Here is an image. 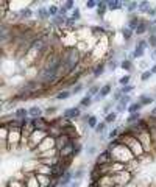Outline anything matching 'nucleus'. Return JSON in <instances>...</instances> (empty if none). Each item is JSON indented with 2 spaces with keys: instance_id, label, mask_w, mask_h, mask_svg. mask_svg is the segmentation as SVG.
Returning <instances> with one entry per match:
<instances>
[{
  "instance_id": "nucleus-1",
  "label": "nucleus",
  "mask_w": 156,
  "mask_h": 187,
  "mask_svg": "<svg viewBox=\"0 0 156 187\" xmlns=\"http://www.w3.org/2000/svg\"><path fill=\"white\" fill-rule=\"evenodd\" d=\"M80 62H81V53L78 52L76 47H66L61 52V70L64 80L72 77L75 72L80 70Z\"/></svg>"
},
{
  "instance_id": "nucleus-2",
  "label": "nucleus",
  "mask_w": 156,
  "mask_h": 187,
  "mask_svg": "<svg viewBox=\"0 0 156 187\" xmlns=\"http://www.w3.org/2000/svg\"><path fill=\"white\" fill-rule=\"evenodd\" d=\"M148 47H150V45H148V41H147V39H139V41L136 42V45H134V50L128 55V59H130V61H134V59L142 58V56L145 55V50H147Z\"/></svg>"
},
{
  "instance_id": "nucleus-3",
  "label": "nucleus",
  "mask_w": 156,
  "mask_h": 187,
  "mask_svg": "<svg viewBox=\"0 0 156 187\" xmlns=\"http://www.w3.org/2000/svg\"><path fill=\"white\" fill-rule=\"evenodd\" d=\"M83 109L80 108V106H72V108H66V109H63V119H66V120H69V122H75V120H80L81 119V116H83V112H81Z\"/></svg>"
},
{
  "instance_id": "nucleus-4",
  "label": "nucleus",
  "mask_w": 156,
  "mask_h": 187,
  "mask_svg": "<svg viewBox=\"0 0 156 187\" xmlns=\"http://www.w3.org/2000/svg\"><path fill=\"white\" fill-rule=\"evenodd\" d=\"M89 70L92 72V78L95 80V78L102 77V75L108 70V69H106V62H103V61H102V62H97V64H95L94 67H91Z\"/></svg>"
},
{
  "instance_id": "nucleus-5",
  "label": "nucleus",
  "mask_w": 156,
  "mask_h": 187,
  "mask_svg": "<svg viewBox=\"0 0 156 187\" xmlns=\"http://www.w3.org/2000/svg\"><path fill=\"white\" fill-rule=\"evenodd\" d=\"M141 20H142V17H139L137 14H128V23H127V27H128L130 30L136 31V28L139 27Z\"/></svg>"
},
{
  "instance_id": "nucleus-6",
  "label": "nucleus",
  "mask_w": 156,
  "mask_h": 187,
  "mask_svg": "<svg viewBox=\"0 0 156 187\" xmlns=\"http://www.w3.org/2000/svg\"><path fill=\"white\" fill-rule=\"evenodd\" d=\"M34 16L37 17V20H41V22H46L47 19H52V17H50V14H49L47 6H39V8L36 10Z\"/></svg>"
},
{
  "instance_id": "nucleus-7",
  "label": "nucleus",
  "mask_w": 156,
  "mask_h": 187,
  "mask_svg": "<svg viewBox=\"0 0 156 187\" xmlns=\"http://www.w3.org/2000/svg\"><path fill=\"white\" fill-rule=\"evenodd\" d=\"M33 16H34V13H33V10H31L30 6H25V8L19 10V20H20V22L30 20V19H33Z\"/></svg>"
},
{
  "instance_id": "nucleus-8",
  "label": "nucleus",
  "mask_w": 156,
  "mask_h": 187,
  "mask_svg": "<svg viewBox=\"0 0 156 187\" xmlns=\"http://www.w3.org/2000/svg\"><path fill=\"white\" fill-rule=\"evenodd\" d=\"M148 28H150V19H142V20H141V23H139V27L136 28L134 34L142 36V34L148 33Z\"/></svg>"
},
{
  "instance_id": "nucleus-9",
  "label": "nucleus",
  "mask_w": 156,
  "mask_h": 187,
  "mask_svg": "<svg viewBox=\"0 0 156 187\" xmlns=\"http://www.w3.org/2000/svg\"><path fill=\"white\" fill-rule=\"evenodd\" d=\"M106 11H109V10H108V2H106V0H98V5H97V16H98L102 20L105 19Z\"/></svg>"
},
{
  "instance_id": "nucleus-10",
  "label": "nucleus",
  "mask_w": 156,
  "mask_h": 187,
  "mask_svg": "<svg viewBox=\"0 0 156 187\" xmlns=\"http://www.w3.org/2000/svg\"><path fill=\"white\" fill-rule=\"evenodd\" d=\"M42 114H44V109H42L41 106H31V108H28V116H30L31 119L42 117Z\"/></svg>"
},
{
  "instance_id": "nucleus-11",
  "label": "nucleus",
  "mask_w": 156,
  "mask_h": 187,
  "mask_svg": "<svg viewBox=\"0 0 156 187\" xmlns=\"http://www.w3.org/2000/svg\"><path fill=\"white\" fill-rule=\"evenodd\" d=\"M94 131H95V134L100 136V137H105V134L108 136V133H109V131H108V123H106L105 120H102V122L97 125V128H95Z\"/></svg>"
},
{
  "instance_id": "nucleus-12",
  "label": "nucleus",
  "mask_w": 156,
  "mask_h": 187,
  "mask_svg": "<svg viewBox=\"0 0 156 187\" xmlns=\"http://www.w3.org/2000/svg\"><path fill=\"white\" fill-rule=\"evenodd\" d=\"M124 5H125V10H127V13L128 14H134L136 11H139V2H128V0H125L124 2Z\"/></svg>"
},
{
  "instance_id": "nucleus-13",
  "label": "nucleus",
  "mask_w": 156,
  "mask_h": 187,
  "mask_svg": "<svg viewBox=\"0 0 156 187\" xmlns=\"http://www.w3.org/2000/svg\"><path fill=\"white\" fill-rule=\"evenodd\" d=\"M66 23H67V17H63V16H59V14L55 16V17H52V25L56 27V28H64Z\"/></svg>"
},
{
  "instance_id": "nucleus-14",
  "label": "nucleus",
  "mask_w": 156,
  "mask_h": 187,
  "mask_svg": "<svg viewBox=\"0 0 156 187\" xmlns=\"http://www.w3.org/2000/svg\"><path fill=\"white\" fill-rule=\"evenodd\" d=\"M125 5H124V2H120V0H108V10L109 11H119Z\"/></svg>"
},
{
  "instance_id": "nucleus-15",
  "label": "nucleus",
  "mask_w": 156,
  "mask_h": 187,
  "mask_svg": "<svg viewBox=\"0 0 156 187\" xmlns=\"http://www.w3.org/2000/svg\"><path fill=\"white\" fill-rule=\"evenodd\" d=\"M142 108H144V104L141 103V101H133L130 106H128V109H127V112L128 114H134V112H141L142 111Z\"/></svg>"
},
{
  "instance_id": "nucleus-16",
  "label": "nucleus",
  "mask_w": 156,
  "mask_h": 187,
  "mask_svg": "<svg viewBox=\"0 0 156 187\" xmlns=\"http://www.w3.org/2000/svg\"><path fill=\"white\" fill-rule=\"evenodd\" d=\"M137 101H141L144 106H148V104H151L154 101V97H151L150 94H141L137 97Z\"/></svg>"
},
{
  "instance_id": "nucleus-17",
  "label": "nucleus",
  "mask_w": 156,
  "mask_h": 187,
  "mask_svg": "<svg viewBox=\"0 0 156 187\" xmlns=\"http://www.w3.org/2000/svg\"><path fill=\"white\" fill-rule=\"evenodd\" d=\"M141 119H142V114H141V112H134V114H128V117H127L125 123H127V126H130V125H133V123L139 122Z\"/></svg>"
},
{
  "instance_id": "nucleus-18",
  "label": "nucleus",
  "mask_w": 156,
  "mask_h": 187,
  "mask_svg": "<svg viewBox=\"0 0 156 187\" xmlns=\"http://www.w3.org/2000/svg\"><path fill=\"white\" fill-rule=\"evenodd\" d=\"M111 91H112V84H111V83H106V84H103V86H102V89H100L98 95H100V97L105 100V98H106V97L111 94Z\"/></svg>"
},
{
  "instance_id": "nucleus-19",
  "label": "nucleus",
  "mask_w": 156,
  "mask_h": 187,
  "mask_svg": "<svg viewBox=\"0 0 156 187\" xmlns=\"http://www.w3.org/2000/svg\"><path fill=\"white\" fill-rule=\"evenodd\" d=\"M27 117H30V116H28V109H25V108H17V109L14 111V119L22 120V119H27Z\"/></svg>"
},
{
  "instance_id": "nucleus-20",
  "label": "nucleus",
  "mask_w": 156,
  "mask_h": 187,
  "mask_svg": "<svg viewBox=\"0 0 156 187\" xmlns=\"http://www.w3.org/2000/svg\"><path fill=\"white\" fill-rule=\"evenodd\" d=\"M151 8H153V6H151V3L148 2V0H142V2H139V11H141L142 14H148Z\"/></svg>"
},
{
  "instance_id": "nucleus-21",
  "label": "nucleus",
  "mask_w": 156,
  "mask_h": 187,
  "mask_svg": "<svg viewBox=\"0 0 156 187\" xmlns=\"http://www.w3.org/2000/svg\"><path fill=\"white\" fill-rule=\"evenodd\" d=\"M120 69H124L125 72H133L134 66H133V61H130L128 58H124L120 61Z\"/></svg>"
},
{
  "instance_id": "nucleus-22",
  "label": "nucleus",
  "mask_w": 156,
  "mask_h": 187,
  "mask_svg": "<svg viewBox=\"0 0 156 187\" xmlns=\"http://www.w3.org/2000/svg\"><path fill=\"white\" fill-rule=\"evenodd\" d=\"M92 103H94V98L89 97V95H84V97L80 100V104H78V106H80L81 109H86V108H89Z\"/></svg>"
},
{
  "instance_id": "nucleus-23",
  "label": "nucleus",
  "mask_w": 156,
  "mask_h": 187,
  "mask_svg": "<svg viewBox=\"0 0 156 187\" xmlns=\"http://www.w3.org/2000/svg\"><path fill=\"white\" fill-rule=\"evenodd\" d=\"M91 33L94 36H105L106 34V28L103 25H95V27H91Z\"/></svg>"
},
{
  "instance_id": "nucleus-24",
  "label": "nucleus",
  "mask_w": 156,
  "mask_h": 187,
  "mask_svg": "<svg viewBox=\"0 0 156 187\" xmlns=\"http://www.w3.org/2000/svg\"><path fill=\"white\" fill-rule=\"evenodd\" d=\"M72 97V92L69 91V89H63V91H59L58 94H56V100L58 101H61V100H67V98H70Z\"/></svg>"
},
{
  "instance_id": "nucleus-25",
  "label": "nucleus",
  "mask_w": 156,
  "mask_h": 187,
  "mask_svg": "<svg viewBox=\"0 0 156 187\" xmlns=\"http://www.w3.org/2000/svg\"><path fill=\"white\" fill-rule=\"evenodd\" d=\"M120 33H122V37H124L125 41H131V37L134 36V31L130 30L128 27H124V28L120 30Z\"/></svg>"
},
{
  "instance_id": "nucleus-26",
  "label": "nucleus",
  "mask_w": 156,
  "mask_h": 187,
  "mask_svg": "<svg viewBox=\"0 0 156 187\" xmlns=\"http://www.w3.org/2000/svg\"><path fill=\"white\" fill-rule=\"evenodd\" d=\"M117 67H120V61L119 59H117V58H111L109 61H108V64H106V69L108 70H115Z\"/></svg>"
},
{
  "instance_id": "nucleus-27",
  "label": "nucleus",
  "mask_w": 156,
  "mask_h": 187,
  "mask_svg": "<svg viewBox=\"0 0 156 187\" xmlns=\"http://www.w3.org/2000/svg\"><path fill=\"white\" fill-rule=\"evenodd\" d=\"M117 116H119V114H117L115 111H111L109 114H106V116H105V122H106L108 125H111V123H114V122L117 120Z\"/></svg>"
},
{
  "instance_id": "nucleus-28",
  "label": "nucleus",
  "mask_w": 156,
  "mask_h": 187,
  "mask_svg": "<svg viewBox=\"0 0 156 187\" xmlns=\"http://www.w3.org/2000/svg\"><path fill=\"white\" fill-rule=\"evenodd\" d=\"M100 89H102V86H98V84H92L91 87H88V94L86 95H89V97H95L98 92H100Z\"/></svg>"
},
{
  "instance_id": "nucleus-29",
  "label": "nucleus",
  "mask_w": 156,
  "mask_h": 187,
  "mask_svg": "<svg viewBox=\"0 0 156 187\" xmlns=\"http://www.w3.org/2000/svg\"><path fill=\"white\" fill-rule=\"evenodd\" d=\"M122 134V128H112L109 133H108V139L109 140H112V139H117Z\"/></svg>"
},
{
  "instance_id": "nucleus-30",
  "label": "nucleus",
  "mask_w": 156,
  "mask_h": 187,
  "mask_svg": "<svg viewBox=\"0 0 156 187\" xmlns=\"http://www.w3.org/2000/svg\"><path fill=\"white\" fill-rule=\"evenodd\" d=\"M98 123H100V119H98L97 116H91V119L88 120V128H91V130H95Z\"/></svg>"
},
{
  "instance_id": "nucleus-31",
  "label": "nucleus",
  "mask_w": 156,
  "mask_h": 187,
  "mask_svg": "<svg viewBox=\"0 0 156 187\" xmlns=\"http://www.w3.org/2000/svg\"><path fill=\"white\" fill-rule=\"evenodd\" d=\"M83 178H84V168H83V167L76 168V170L73 172V181H81Z\"/></svg>"
},
{
  "instance_id": "nucleus-32",
  "label": "nucleus",
  "mask_w": 156,
  "mask_h": 187,
  "mask_svg": "<svg viewBox=\"0 0 156 187\" xmlns=\"http://www.w3.org/2000/svg\"><path fill=\"white\" fill-rule=\"evenodd\" d=\"M83 89H84V83H81V81H80V83H76V84L70 89V92H72V95H78V94H80Z\"/></svg>"
},
{
  "instance_id": "nucleus-33",
  "label": "nucleus",
  "mask_w": 156,
  "mask_h": 187,
  "mask_svg": "<svg viewBox=\"0 0 156 187\" xmlns=\"http://www.w3.org/2000/svg\"><path fill=\"white\" fill-rule=\"evenodd\" d=\"M130 80H131V75H130V73H125L124 77H120V78H119V84H120V87L128 86V84H130Z\"/></svg>"
},
{
  "instance_id": "nucleus-34",
  "label": "nucleus",
  "mask_w": 156,
  "mask_h": 187,
  "mask_svg": "<svg viewBox=\"0 0 156 187\" xmlns=\"http://www.w3.org/2000/svg\"><path fill=\"white\" fill-rule=\"evenodd\" d=\"M81 151H83V143L76 140V142H75V148H73V158L80 156V155H81Z\"/></svg>"
},
{
  "instance_id": "nucleus-35",
  "label": "nucleus",
  "mask_w": 156,
  "mask_h": 187,
  "mask_svg": "<svg viewBox=\"0 0 156 187\" xmlns=\"http://www.w3.org/2000/svg\"><path fill=\"white\" fill-rule=\"evenodd\" d=\"M122 97H124V94H122L120 87H117V89L114 91V94H112V101H114V103H119Z\"/></svg>"
},
{
  "instance_id": "nucleus-36",
  "label": "nucleus",
  "mask_w": 156,
  "mask_h": 187,
  "mask_svg": "<svg viewBox=\"0 0 156 187\" xmlns=\"http://www.w3.org/2000/svg\"><path fill=\"white\" fill-rule=\"evenodd\" d=\"M47 10H49L50 17H55V16L59 14V6L58 5H50V6H47Z\"/></svg>"
},
{
  "instance_id": "nucleus-37",
  "label": "nucleus",
  "mask_w": 156,
  "mask_h": 187,
  "mask_svg": "<svg viewBox=\"0 0 156 187\" xmlns=\"http://www.w3.org/2000/svg\"><path fill=\"white\" fill-rule=\"evenodd\" d=\"M58 111H59L58 106H49V108L44 109V114H46V116H53V114H56Z\"/></svg>"
},
{
  "instance_id": "nucleus-38",
  "label": "nucleus",
  "mask_w": 156,
  "mask_h": 187,
  "mask_svg": "<svg viewBox=\"0 0 156 187\" xmlns=\"http://www.w3.org/2000/svg\"><path fill=\"white\" fill-rule=\"evenodd\" d=\"M63 6L67 10V11H73L76 6H75V2L73 0H66V2H63Z\"/></svg>"
},
{
  "instance_id": "nucleus-39",
  "label": "nucleus",
  "mask_w": 156,
  "mask_h": 187,
  "mask_svg": "<svg viewBox=\"0 0 156 187\" xmlns=\"http://www.w3.org/2000/svg\"><path fill=\"white\" fill-rule=\"evenodd\" d=\"M151 77H153V73H151L150 69H148V70H144V72L141 73V81H148Z\"/></svg>"
},
{
  "instance_id": "nucleus-40",
  "label": "nucleus",
  "mask_w": 156,
  "mask_h": 187,
  "mask_svg": "<svg viewBox=\"0 0 156 187\" xmlns=\"http://www.w3.org/2000/svg\"><path fill=\"white\" fill-rule=\"evenodd\" d=\"M147 41H148V45L154 50V49H156V34H148Z\"/></svg>"
},
{
  "instance_id": "nucleus-41",
  "label": "nucleus",
  "mask_w": 156,
  "mask_h": 187,
  "mask_svg": "<svg viewBox=\"0 0 156 187\" xmlns=\"http://www.w3.org/2000/svg\"><path fill=\"white\" fill-rule=\"evenodd\" d=\"M114 104H115V103H114L112 100H109V101H106V103H105V106H103V112H105V114H109Z\"/></svg>"
},
{
  "instance_id": "nucleus-42",
  "label": "nucleus",
  "mask_w": 156,
  "mask_h": 187,
  "mask_svg": "<svg viewBox=\"0 0 156 187\" xmlns=\"http://www.w3.org/2000/svg\"><path fill=\"white\" fill-rule=\"evenodd\" d=\"M120 91H122V94H124V95H130V94L134 91V86H133V84H128V86L120 87Z\"/></svg>"
},
{
  "instance_id": "nucleus-43",
  "label": "nucleus",
  "mask_w": 156,
  "mask_h": 187,
  "mask_svg": "<svg viewBox=\"0 0 156 187\" xmlns=\"http://www.w3.org/2000/svg\"><path fill=\"white\" fill-rule=\"evenodd\" d=\"M70 17H72V19H73L75 22H78V20L81 19V11L78 10V8H75V10L72 11V16H70Z\"/></svg>"
},
{
  "instance_id": "nucleus-44",
  "label": "nucleus",
  "mask_w": 156,
  "mask_h": 187,
  "mask_svg": "<svg viewBox=\"0 0 156 187\" xmlns=\"http://www.w3.org/2000/svg\"><path fill=\"white\" fill-rule=\"evenodd\" d=\"M97 5H98L97 0H88V2L84 3L86 10H94V8H97Z\"/></svg>"
},
{
  "instance_id": "nucleus-45",
  "label": "nucleus",
  "mask_w": 156,
  "mask_h": 187,
  "mask_svg": "<svg viewBox=\"0 0 156 187\" xmlns=\"http://www.w3.org/2000/svg\"><path fill=\"white\" fill-rule=\"evenodd\" d=\"M86 153H88V156H94V155L97 153V147H95L94 143H91V145L86 148Z\"/></svg>"
},
{
  "instance_id": "nucleus-46",
  "label": "nucleus",
  "mask_w": 156,
  "mask_h": 187,
  "mask_svg": "<svg viewBox=\"0 0 156 187\" xmlns=\"http://www.w3.org/2000/svg\"><path fill=\"white\" fill-rule=\"evenodd\" d=\"M59 16H63V17H67V10H66L63 5L59 6Z\"/></svg>"
},
{
  "instance_id": "nucleus-47",
  "label": "nucleus",
  "mask_w": 156,
  "mask_h": 187,
  "mask_svg": "<svg viewBox=\"0 0 156 187\" xmlns=\"http://www.w3.org/2000/svg\"><path fill=\"white\" fill-rule=\"evenodd\" d=\"M69 187H81V181H72V184Z\"/></svg>"
},
{
  "instance_id": "nucleus-48",
  "label": "nucleus",
  "mask_w": 156,
  "mask_h": 187,
  "mask_svg": "<svg viewBox=\"0 0 156 187\" xmlns=\"http://www.w3.org/2000/svg\"><path fill=\"white\" fill-rule=\"evenodd\" d=\"M148 117H156V106L150 111V114H148Z\"/></svg>"
},
{
  "instance_id": "nucleus-49",
  "label": "nucleus",
  "mask_w": 156,
  "mask_h": 187,
  "mask_svg": "<svg viewBox=\"0 0 156 187\" xmlns=\"http://www.w3.org/2000/svg\"><path fill=\"white\" fill-rule=\"evenodd\" d=\"M150 70H151V73H153V75H156V64H153Z\"/></svg>"
},
{
  "instance_id": "nucleus-50",
  "label": "nucleus",
  "mask_w": 156,
  "mask_h": 187,
  "mask_svg": "<svg viewBox=\"0 0 156 187\" xmlns=\"http://www.w3.org/2000/svg\"><path fill=\"white\" fill-rule=\"evenodd\" d=\"M139 66H141V67H142V69H145V67H147V62H145V61H142V62H141V64H139Z\"/></svg>"
},
{
  "instance_id": "nucleus-51",
  "label": "nucleus",
  "mask_w": 156,
  "mask_h": 187,
  "mask_svg": "<svg viewBox=\"0 0 156 187\" xmlns=\"http://www.w3.org/2000/svg\"><path fill=\"white\" fill-rule=\"evenodd\" d=\"M151 58H153V59H156V49L153 50V56H151Z\"/></svg>"
}]
</instances>
